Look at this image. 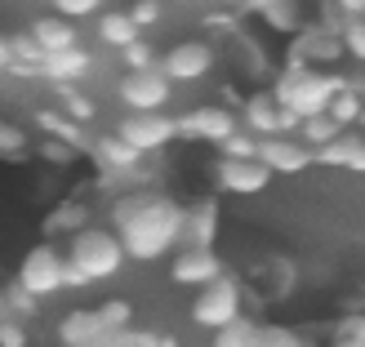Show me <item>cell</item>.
I'll return each mask as SVG.
<instances>
[{"label":"cell","mask_w":365,"mask_h":347,"mask_svg":"<svg viewBox=\"0 0 365 347\" xmlns=\"http://www.w3.org/2000/svg\"><path fill=\"white\" fill-rule=\"evenodd\" d=\"M334 134H339V125H334L330 116H325V112L303 116V120H299V130H294V138H299V143H307L312 152H317V147H325V143H330Z\"/></svg>","instance_id":"obj_27"},{"label":"cell","mask_w":365,"mask_h":347,"mask_svg":"<svg viewBox=\"0 0 365 347\" xmlns=\"http://www.w3.org/2000/svg\"><path fill=\"white\" fill-rule=\"evenodd\" d=\"M116 138H125L134 152L143 156H156V152H165L170 143L178 138V120L170 112H125L120 125L112 130Z\"/></svg>","instance_id":"obj_7"},{"label":"cell","mask_w":365,"mask_h":347,"mask_svg":"<svg viewBox=\"0 0 365 347\" xmlns=\"http://www.w3.org/2000/svg\"><path fill=\"white\" fill-rule=\"evenodd\" d=\"M85 76H94V53L85 45H71V49L41 58V81H49V85H81Z\"/></svg>","instance_id":"obj_16"},{"label":"cell","mask_w":365,"mask_h":347,"mask_svg":"<svg viewBox=\"0 0 365 347\" xmlns=\"http://www.w3.org/2000/svg\"><path fill=\"white\" fill-rule=\"evenodd\" d=\"M218 232H223V209H218L214 196H200V200H192V205H182V245L214 249Z\"/></svg>","instance_id":"obj_13"},{"label":"cell","mask_w":365,"mask_h":347,"mask_svg":"<svg viewBox=\"0 0 365 347\" xmlns=\"http://www.w3.org/2000/svg\"><path fill=\"white\" fill-rule=\"evenodd\" d=\"M272 5V0H236V9H241V14H263Z\"/></svg>","instance_id":"obj_43"},{"label":"cell","mask_w":365,"mask_h":347,"mask_svg":"<svg viewBox=\"0 0 365 347\" xmlns=\"http://www.w3.org/2000/svg\"><path fill=\"white\" fill-rule=\"evenodd\" d=\"M339 45H343L348 58L365 63V18H343L339 23Z\"/></svg>","instance_id":"obj_29"},{"label":"cell","mask_w":365,"mask_h":347,"mask_svg":"<svg viewBox=\"0 0 365 347\" xmlns=\"http://www.w3.org/2000/svg\"><path fill=\"white\" fill-rule=\"evenodd\" d=\"M334 338H356V343H365V312L339 316V334H334Z\"/></svg>","instance_id":"obj_41"},{"label":"cell","mask_w":365,"mask_h":347,"mask_svg":"<svg viewBox=\"0 0 365 347\" xmlns=\"http://www.w3.org/2000/svg\"><path fill=\"white\" fill-rule=\"evenodd\" d=\"M49 5H53L58 18H67V23H81V18L103 14V0H49Z\"/></svg>","instance_id":"obj_35"},{"label":"cell","mask_w":365,"mask_h":347,"mask_svg":"<svg viewBox=\"0 0 365 347\" xmlns=\"http://www.w3.org/2000/svg\"><path fill=\"white\" fill-rule=\"evenodd\" d=\"M31 147V138L23 125H14V120H0V160H18V156H27Z\"/></svg>","instance_id":"obj_30"},{"label":"cell","mask_w":365,"mask_h":347,"mask_svg":"<svg viewBox=\"0 0 365 347\" xmlns=\"http://www.w3.org/2000/svg\"><path fill=\"white\" fill-rule=\"evenodd\" d=\"M178 120V138L187 143H223L232 130H241V120H236L232 107H192L187 116H174Z\"/></svg>","instance_id":"obj_11"},{"label":"cell","mask_w":365,"mask_h":347,"mask_svg":"<svg viewBox=\"0 0 365 347\" xmlns=\"http://www.w3.org/2000/svg\"><path fill=\"white\" fill-rule=\"evenodd\" d=\"M89 347H156V334H148V330H134V325H125V330L103 334L98 343H89Z\"/></svg>","instance_id":"obj_33"},{"label":"cell","mask_w":365,"mask_h":347,"mask_svg":"<svg viewBox=\"0 0 365 347\" xmlns=\"http://www.w3.org/2000/svg\"><path fill=\"white\" fill-rule=\"evenodd\" d=\"M218 63V53L210 41H178L170 45L165 53L156 58V67L170 76V85H196V81H205L210 71Z\"/></svg>","instance_id":"obj_8"},{"label":"cell","mask_w":365,"mask_h":347,"mask_svg":"<svg viewBox=\"0 0 365 347\" xmlns=\"http://www.w3.org/2000/svg\"><path fill=\"white\" fill-rule=\"evenodd\" d=\"M214 276H223V259L218 249H200V245H178L174 249V263H170V281L174 285H210Z\"/></svg>","instance_id":"obj_12"},{"label":"cell","mask_w":365,"mask_h":347,"mask_svg":"<svg viewBox=\"0 0 365 347\" xmlns=\"http://www.w3.org/2000/svg\"><path fill=\"white\" fill-rule=\"evenodd\" d=\"M241 307H245V289L241 281L232 276V271H223V276H214L210 285H200L196 289V299H192V321L200 325V330H218V325H227L241 316Z\"/></svg>","instance_id":"obj_4"},{"label":"cell","mask_w":365,"mask_h":347,"mask_svg":"<svg viewBox=\"0 0 365 347\" xmlns=\"http://www.w3.org/2000/svg\"><path fill=\"white\" fill-rule=\"evenodd\" d=\"M5 299H9V316H18V321H31L41 312V299L27 294L23 285H5Z\"/></svg>","instance_id":"obj_34"},{"label":"cell","mask_w":365,"mask_h":347,"mask_svg":"<svg viewBox=\"0 0 365 347\" xmlns=\"http://www.w3.org/2000/svg\"><path fill=\"white\" fill-rule=\"evenodd\" d=\"M89 156H94V165H98V182L103 187H112V178H134V182H143V152H134L125 138H116V134H103V138H94L89 143Z\"/></svg>","instance_id":"obj_9"},{"label":"cell","mask_w":365,"mask_h":347,"mask_svg":"<svg viewBox=\"0 0 365 347\" xmlns=\"http://www.w3.org/2000/svg\"><path fill=\"white\" fill-rule=\"evenodd\" d=\"M41 45L31 41V31H14L9 36V76H18V81H41Z\"/></svg>","instance_id":"obj_20"},{"label":"cell","mask_w":365,"mask_h":347,"mask_svg":"<svg viewBox=\"0 0 365 347\" xmlns=\"http://www.w3.org/2000/svg\"><path fill=\"white\" fill-rule=\"evenodd\" d=\"M330 347H365V343H356V338H334Z\"/></svg>","instance_id":"obj_47"},{"label":"cell","mask_w":365,"mask_h":347,"mask_svg":"<svg viewBox=\"0 0 365 347\" xmlns=\"http://www.w3.org/2000/svg\"><path fill=\"white\" fill-rule=\"evenodd\" d=\"M63 249L53 245V241H41V245H31L27 254H23V263H18V276H14V285H23L27 294H36V299H49V294H63Z\"/></svg>","instance_id":"obj_5"},{"label":"cell","mask_w":365,"mask_h":347,"mask_svg":"<svg viewBox=\"0 0 365 347\" xmlns=\"http://www.w3.org/2000/svg\"><path fill=\"white\" fill-rule=\"evenodd\" d=\"M214 182H218V192H232V196H259V192H267L272 174L259 165V160H227V156H218Z\"/></svg>","instance_id":"obj_14"},{"label":"cell","mask_w":365,"mask_h":347,"mask_svg":"<svg viewBox=\"0 0 365 347\" xmlns=\"http://www.w3.org/2000/svg\"><path fill=\"white\" fill-rule=\"evenodd\" d=\"M312 165L325 170H348V174H365V134L356 130H339L325 147L312 152Z\"/></svg>","instance_id":"obj_15"},{"label":"cell","mask_w":365,"mask_h":347,"mask_svg":"<svg viewBox=\"0 0 365 347\" xmlns=\"http://www.w3.org/2000/svg\"><path fill=\"white\" fill-rule=\"evenodd\" d=\"M5 67H9V36L0 31V71H5Z\"/></svg>","instance_id":"obj_44"},{"label":"cell","mask_w":365,"mask_h":347,"mask_svg":"<svg viewBox=\"0 0 365 347\" xmlns=\"http://www.w3.org/2000/svg\"><path fill=\"white\" fill-rule=\"evenodd\" d=\"M36 125H41L45 134H53V138H58V143H67V147H76V152H89L85 125H76V120H67L63 112H53V107H41V112H36Z\"/></svg>","instance_id":"obj_22"},{"label":"cell","mask_w":365,"mask_h":347,"mask_svg":"<svg viewBox=\"0 0 365 347\" xmlns=\"http://www.w3.org/2000/svg\"><path fill=\"white\" fill-rule=\"evenodd\" d=\"M361 307H365V299H361Z\"/></svg>","instance_id":"obj_48"},{"label":"cell","mask_w":365,"mask_h":347,"mask_svg":"<svg viewBox=\"0 0 365 347\" xmlns=\"http://www.w3.org/2000/svg\"><path fill=\"white\" fill-rule=\"evenodd\" d=\"M254 160H259L272 178L277 174H303L312 165V147L299 143L294 134H267V138H259V147H254Z\"/></svg>","instance_id":"obj_10"},{"label":"cell","mask_w":365,"mask_h":347,"mask_svg":"<svg viewBox=\"0 0 365 347\" xmlns=\"http://www.w3.org/2000/svg\"><path fill=\"white\" fill-rule=\"evenodd\" d=\"M245 112H241V125L254 134V138H267V134H277V98H272V89H254V94L241 103Z\"/></svg>","instance_id":"obj_19"},{"label":"cell","mask_w":365,"mask_h":347,"mask_svg":"<svg viewBox=\"0 0 365 347\" xmlns=\"http://www.w3.org/2000/svg\"><path fill=\"white\" fill-rule=\"evenodd\" d=\"M254 338H259V321H245V316L214 330V347H254Z\"/></svg>","instance_id":"obj_28"},{"label":"cell","mask_w":365,"mask_h":347,"mask_svg":"<svg viewBox=\"0 0 365 347\" xmlns=\"http://www.w3.org/2000/svg\"><path fill=\"white\" fill-rule=\"evenodd\" d=\"M343 9V18H365V0H334Z\"/></svg>","instance_id":"obj_42"},{"label":"cell","mask_w":365,"mask_h":347,"mask_svg":"<svg viewBox=\"0 0 365 347\" xmlns=\"http://www.w3.org/2000/svg\"><path fill=\"white\" fill-rule=\"evenodd\" d=\"M254 347H303V338L294 330H285V325H259Z\"/></svg>","instance_id":"obj_37"},{"label":"cell","mask_w":365,"mask_h":347,"mask_svg":"<svg viewBox=\"0 0 365 347\" xmlns=\"http://www.w3.org/2000/svg\"><path fill=\"white\" fill-rule=\"evenodd\" d=\"M103 334L107 330L98 321V307H71V312H63V321H58V343L63 347H89Z\"/></svg>","instance_id":"obj_17"},{"label":"cell","mask_w":365,"mask_h":347,"mask_svg":"<svg viewBox=\"0 0 365 347\" xmlns=\"http://www.w3.org/2000/svg\"><path fill=\"white\" fill-rule=\"evenodd\" d=\"M325 116H330L339 130H352V125L365 120V94L352 89V85H339V94L325 103Z\"/></svg>","instance_id":"obj_21"},{"label":"cell","mask_w":365,"mask_h":347,"mask_svg":"<svg viewBox=\"0 0 365 347\" xmlns=\"http://www.w3.org/2000/svg\"><path fill=\"white\" fill-rule=\"evenodd\" d=\"M263 23L277 31V36H294V31H303V18H299V0H272V5L259 14Z\"/></svg>","instance_id":"obj_25"},{"label":"cell","mask_w":365,"mask_h":347,"mask_svg":"<svg viewBox=\"0 0 365 347\" xmlns=\"http://www.w3.org/2000/svg\"><path fill=\"white\" fill-rule=\"evenodd\" d=\"M98 321H103L107 334H112V330H125V325L134 321V303H130V299H107V303L98 307Z\"/></svg>","instance_id":"obj_31"},{"label":"cell","mask_w":365,"mask_h":347,"mask_svg":"<svg viewBox=\"0 0 365 347\" xmlns=\"http://www.w3.org/2000/svg\"><path fill=\"white\" fill-rule=\"evenodd\" d=\"M339 85L343 81L334 76V71H321L312 63H285V71L272 81V98L303 120V116L325 112V103L339 94Z\"/></svg>","instance_id":"obj_3"},{"label":"cell","mask_w":365,"mask_h":347,"mask_svg":"<svg viewBox=\"0 0 365 347\" xmlns=\"http://www.w3.org/2000/svg\"><path fill=\"white\" fill-rule=\"evenodd\" d=\"M9 316V299H5V285H0V321Z\"/></svg>","instance_id":"obj_45"},{"label":"cell","mask_w":365,"mask_h":347,"mask_svg":"<svg viewBox=\"0 0 365 347\" xmlns=\"http://www.w3.org/2000/svg\"><path fill=\"white\" fill-rule=\"evenodd\" d=\"M116 98L130 112H170L174 103V85L160 67H143V71H125L116 81Z\"/></svg>","instance_id":"obj_6"},{"label":"cell","mask_w":365,"mask_h":347,"mask_svg":"<svg viewBox=\"0 0 365 347\" xmlns=\"http://www.w3.org/2000/svg\"><path fill=\"white\" fill-rule=\"evenodd\" d=\"M156 347H178V338H170V334H156Z\"/></svg>","instance_id":"obj_46"},{"label":"cell","mask_w":365,"mask_h":347,"mask_svg":"<svg viewBox=\"0 0 365 347\" xmlns=\"http://www.w3.org/2000/svg\"><path fill=\"white\" fill-rule=\"evenodd\" d=\"M254 147H259V138H254L250 130H232L223 143H218V156H227V160H254Z\"/></svg>","instance_id":"obj_32"},{"label":"cell","mask_w":365,"mask_h":347,"mask_svg":"<svg viewBox=\"0 0 365 347\" xmlns=\"http://www.w3.org/2000/svg\"><path fill=\"white\" fill-rule=\"evenodd\" d=\"M63 259H67V267L76 271V276L85 281V285H98V281H112L116 271L130 263L125 259V249H120V241H116V232L112 227H81V232H71L67 236V249H63Z\"/></svg>","instance_id":"obj_2"},{"label":"cell","mask_w":365,"mask_h":347,"mask_svg":"<svg viewBox=\"0 0 365 347\" xmlns=\"http://www.w3.org/2000/svg\"><path fill=\"white\" fill-rule=\"evenodd\" d=\"M138 36H143V31L130 23V14H125V9H103V14H98V41H103V45L125 49L130 41H138Z\"/></svg>","instance_id":"obj_23"},{"label":"cell","mask_w":365,"mask_h":347,"mask_svg":"<svg viewBox=\"0 0 365 347\" xmlns=\"http://www.w3.org/2000/svg\"><path fill=\"white\" fill-rule=\"evenodd\" d=\"M36 152H41V160H49V165H71V156H76V147H67L58 138H45Z\"/></svg>","instance_id":"obj_39"},{"label":"cell","mask_w":365,"mask_h":347,"mask_svg":"<svg viewBox=\"0 0 365 347\" xmlns=\"http://www.w3.org/2000/svg\"><path fill=\"white\" fill-rule=\"evenodd\" d=\"M107 218L130 263H156L182 245V200L165 192H125L112 200Z\"/></svg>","instance_id":"obj_1"},{"label":"cell","mask_w":365,"mask_h":347,"mask_svg":"<svg viewBox=\"0 0 365 347\" xmlns=\"http://www.w3.org/2000/svg\"><path fill=\"white\" fill-rule=\"evenodd\" d=\"M116 53H120L125 71H143V67H156V53H152V45L143 41V36H138V41H130L125 49H116Z\"/></svg>","instance_id":"obj_36"},{"label":"cell","mask_w":365,"mask_h":347,"mask_svg":"<svg viewBox=\"0 0 365 347\" xmlns=\"http://www.w3.org/2000/svg\"><path fill=\"white\" fill-rule=\"evenodd\" d=\"M27 31H31V41L41 45V53H58V49L81 45V27H76V23H67V18H58V14L36 18Z\"/></svg>","instance_id":"obj_18"},{"label":"cell","mask_w":365,"mask_h":347,"mask_svg":"<svg viewBox=\"0 0 365 347\" xmlns=\"http://www.w3.org/2000/svg\"><path fill=\"white\" fill-rule=\"evenodd\" d=\"M85 223H89L85 200H63V205L45 218V241H49V236H58V232H63V236H71V232H81Z\"/></svg>","instance_id":"obj_24"},{"label":"cell","mask_w":365,"mask_h":347,"mask_svg":"<svg viewBox=\"0 0 365 347\" xmlns=\"http://www.w3.org/2000/svg\"><path fill=\"white\" fill-rule=\"evenodd\" d=\"M58 94H63V116H67V120H76V125H94V116H98V103H94V98L81 94L76 85H58Z\"/></svg>","instance_id":"obj_26"},{"label":"cell","mask_w":365,"mask_h":347,"mask_svg":"<svg viewBox=\"0 0 365 347\" xmlns=\"http://www.w3.org/2000/svg\"><path fill=\"white\" fill-rule=\"evenodd\" d=\"M0 347H27V325L18 321V316L0 321Z\"/></svg>","instance_id":"obj_40"},{"label":"cell","mask_w":365,"mask_h":347,"mask_svg":"<svg viewBox=\"0 0 365 347\" xmlns=\"http://www.w3.org/2000/svg\"><path fill=\"white\" fill-rule=\"evenodd\" d=\"M125 14H130V23H134L138 31H148V27L160 23V0H134V5L125 9Z\"/></svg>","instance_id":"obj_38"}]
</instances>
